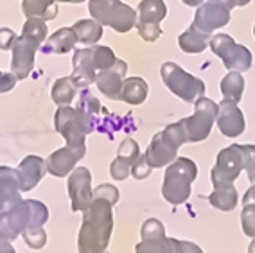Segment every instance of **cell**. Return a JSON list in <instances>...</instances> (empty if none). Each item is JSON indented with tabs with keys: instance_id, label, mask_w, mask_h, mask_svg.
<instances>
[{
	"instance_id": "41",
	"label": "cell",
	"mask_w": 255,
	"mask_h": 253,
	"mask_svg": "<svg viewBox=\"0 0 255 253\" xmlns=\"http://www.w3.org/2000/svg\"><path fill=\"white\" fill-rule=\"evenodd\" d=\"M16 76L13 72H2L0 70V94H5V92H11L16 86Z\"/></svg>"
},
{
	"instance_id": "14",
	"label": "cell",
	"mask_w": 255,
	"mask_h": 253,
	"mask_svg": "<svg viewBox=\"0 0 255 253\" xmlns=\"http://www.w3.org/2000/svg\"><path fill=\"white\" fill-rule=\"evenodd\" d=\"M228 22H230V11L212 2H203L196 9L192 25L205 34H212L216 29L228 25Z\"/></svg>"
},
{
	"instance_id": "44",
	"label": "cell",
	"mask_w": 255,
	"mask_h": 253,
	"mask_svg": "<svg viewBox=\"0 0 255 253\" xmlns=\"http://www.w3.org/2000/svg\"><path fill=\"white\" fill-rule=\"evenodd\" d=\"M0 253H16L11 243H2L0 244Z\"/></svg>"
},
{
	"instance_id": "32",
	"label": "cell",
	"mask_w": 255,
	"mask_h": 253,
	"mask_svg": "<svg viewBox=\"0 0 255 253\" xmlns=\"http://www.w3.org/2000/svg\"><path fill=\"white\" fill-rule=\"evenodd\" d=\"M47 32H49L47 23H45V20H41V18H27V22L23 23V27H22L23 36L38 41L40 45L47 40Z\"/></svg>"
},
{
	"instance_id": "40",
	"label": "cell",
	"mask_w": 255,
	"mask_h": 253,
	"mask_svg": "<svg viewBox=\"0 0 255 253\" xmlns=\"http://www.w3.org/2000/svg\"><path fill=\"white\" fill-rule=\"evenodd\" d=\"M16 34H14L13 29L9 27H0V50H11L14 40H16Z\"/></svg>"
},
{
	"instance_id": "4",
	"label": "cell",
	"mask_w": 255,
	"mask_h": 253,
	"mask_svg": "<svg viewBox=\"0 0 255 253\" xmlns=\"http://www.w3.org/2000/svg\"><path fill=\"white\" fill-rule=\"evenodd\" d=\"M88 11L103 27H112L121 34L137 25V11L121 0H88Z\"/></svg>"
},
{
	"instance_id": "3",
	"label": "cell",
	"mask_w": 255,
	"mask_h": 253,
	"mask_svg": "<svg viewBox=\"0 0 255 253\" xmlns=\"http://www.w3.org/2000/svg\"><path fill=\"white\" fill-rule=\"evenodd\" d=\"M198 176L196 163L191 158L178 156L173 163H169L165 169L162 196L171 205H182L191 198L192 183Z\"/></svg>"
},
{
	"instance_id": "38",
	"label": "cell",
	"mask_w": 255,
	"mask_h": 253,
	"mask_svg": "<svg viewBox=\"0 0 255 253\" xmlns=\"http://www.w3.org/2000/svg\"><path fill=\"white\" fill-rule=\"evenodd\" d=\"M94 198H103V199H108L112 205H117L119 203V198H121V194H119V189L114 185H108V183H105V185H99L97 189H94Z\"/></svg>"
},
{
	"instance_id": "23",
	"label": "cell",
	"mask_w": 255,
	"mask_h": 253,
	"mask_svg": "<svg viewBox=\"0 0 255 253\" xmlns=\"http://www.w3.org/2000/svg\"><path fill=\"white\" fill-rule=\"evenodd\" d=\"M167 16V5L164 0H142L138 4L137 25H160Z\"/></svg>"
},
{
	"instance_id": "16",
	"label": "cell",
	"mask_w": 255,
	"mask_h": 253,
	"mask_svg": "<svg viewBox=\"0 0 255 253\" xmlns=\"http://www.w3.org/2000/svg\"><path fill=\"white\" fill-rule=\"evenodd\" d=\"M72 81L78 88H88L92 83H96L97 68L94 65L92 56V45L85 49H76L72 56Z\"/></svg>"
},
{
	"instance_id": "1",
	"label": "cell",
	"mask_w": 255,
	"mask_h": 253,
	"mask_svg": "<svg viewBox=\"0 0 255 253\" xmlns=\"http://www.w3.org/2000/svg\"><path fill=\"white\" fill-rule=\"evenodd\" d=\"M112 232H114V205L108 199L92 198L83 216V225L78 235V252L106 253Z\"/></svg>"
},
{
	"instance_id": "34",
	"label": "cell",
	"mask_w": 255,
	"mask_h": 253,
	"mask_svg": "<svg viewBox=\"0 0 255 253\" xmlns=\"http://www.w3.org/2000/svg\"><path fill=\"white\" fill-rule=\"evenodd\" d=\"M23 241L29 248L32 250H41L47 244V234L43 230V226H36V228H27L22 234Z\"/></svg>"
},
{
	"instance_id": "6",
	"label": "cell",
	"mask_w": 255,
	"mask_h": 253,
	"mask_svg": "<svg viewBox=\"0 0 255 253\" xmlns=\"http://www.w3.org/2000/svg\"><path fill=\"white\" fill-rule=\"evenodd\" d=\"M218 117V104L214 101H210L209 97H200L194 103V113L191 117H185L180 121L185 133L187 144L192 142H203L209 138L214 121Z\"/></svg>"
},
{
	"instance_id": "31",
	"label": "cell",
	"mask_w": 255,
	"mask_h": 253,
	"mask_svg": "<svg viewBox=\"0 0 255 253\" xmlns=\"http://www.w3.org/2000/svg\"><path fill=\"white\" fill-rule=\"evenodd\" d=\"M135 253H173V237H146L135 246Z\"/></svg>"
},
{
	"instance_id": "25",
	"label": "cell",
	"mask_w": 255,
	"mask_h": 253,
	"mask_svg": "<svg viewBox=\"0 0 255 253\" xmlns=\"http://www.w3.org/2000/svg\"><path fill=\"white\" fill-rule=\"evenodd\" d=\"M209 41H210V34L198 31L194 25H191L187 31H183L178 36V45L187 54H200V52H203L209 47Z\"/></svg>"
},
{
	"instance_id": "43",
	"label": "cell",
	"mask_w": 255,
	"mask_h": 253,
	"mask_svg": "<svg viewBox=\"0 0 255 253\" xmlns=\"http://www.w3.org/2000/svg\"><path fill=\"white\" fill-rule=\"evenodd\" d=\"M255 205V183L246 190L245 196H243V205Z\"/></svg>"
},
{
	"instance_id": "11",
	"label": "cell",
	"mask_w": 255,
	"mask_h": 253,
	"mask_svg": "<svg viewBox=\"0 0 255 253\" xmlns=\"http://www.w3.org/2000/svg\"><path fill=\"white\" fill-rule=\"evenodd\" d=\"M54 127L56 131L61 133V136L65 138L67 145L70 147H76V149H81V147H87V140H85V131L79 126L78 119H76V110L69 106H59L56 110L54 115Z\"/></svg>"
},
{
	"instance_id": "47",
	"label": "cell",
	"mask_w": 255,
	"mask_h": 253,
	"mask_svg": "<svg viewBox=\"0 0 255 253\" xmlns=\"http://www.w3.org/2000/svg\"><path fill=\"white\" fill-rule=\"evenodd\" d=\"M248 253H255V239L250 243V246H248Z\"/></svg>"
},
{
	"instance_id": "37",
	"label": "cell",
	"mask_w": 255,
	"mask_h": 253,
	"mask_svg": "<svg viewBox=\"0 0 255 253\" xmlns=\"http://www.w3.org/2000/svg\"><path fill=\"white\" fill-rule=\"evenodd\" d=\"M151 171H153V167H151L146 153H142L140 156L135 160V163L131 165V176L135 178V180H146L151 174Z\"/></svg>"
},
{
	"instance_id": "26",
	"label": "cell",
	"mask_w": 255,
	"mask_h": 253,
	"mask_svg": "<svg viewBox=\"0 0 255 253\" xmlns=\"http://www.w3.org/2000/svg\"><path fill=\"white\" fill-rule=\"evenodd\" d=\"M72 31L78 38V43H83V45H96L103 38V25L94 18L78 20L72 25Z\"/></svg>"
},
{
	"instance_id": "49",
	"label": "cell",
	"mask_w": 255,
	"mask_h": 253,
	"mask_svg": "<svg viewBox=\"0 0 255 253\" xmlns=\"http://www.w3.org/2000/svg\"><path fill=\"white\" fill-rule=\"evenodd\" d=\"M254 36H255V25H254Z\"/></svg>"
},
{
	"instance_id": "9",
	"label": "cell",
	"mask_w": 255,
	"mask_h": 253,
	"mask_svg": "<svg viewBox=\"0 0 255 253\" xmlns=\"http://www.w3.org/2000/svg\"><path fill=\"white\" fill-rule=\"evenodd\" d=\"M67 190H69L72 212H85V208L90 205L94 198L92 190V174L87 167H76L69 174L67 180Z\"/></svg>"
},
{
	"instance_id": "30",
	"label": "cell",
	"mask_w": 255,
	"mask_h": 253,
	"mask_svg": "<svg viewBox=\"0 0 255 253\" xmlns=\"http://www.w3.org/2000/svg\"><path fill=\"white\" fill-rule=\"evenodd\" d=\"M243 92H245V79H243L241 72H234L232 70L221 79V94L227 99L239 104L243 99Z\"/></svg>"
},
{
	"instance_id": "17",
	"label": "cell",
	"mask_w": 255,
	"mask_h": 253,
	"mask_svg": "<svg viewBox=\"0 0 255 253\" xmlns=\"http://www.w3.org/2000/svg\"><path fill=\"white\" fill-rule=\"evenodd\" d=\"M140 156V147L133 138H126L121 142L117 151V158L110 163V176L117 181L126 180L131 174V165Z\"/></svg>"
},
{
	"instance_id": "5",
	"label": "cell",
	"mask_w": 255,
	"mask_h": 253,
	"mask_svg": "<svg viewBox=\"0 0 255 253\" xmlns=\"http://www.w3.org/2000/svg\"><path fill=\"white\" fill-rule=\"evenodd\" d=\"M160 76L169 90L185 103H196L200 97L205 95V83L200 77L185 72L180 65L173 61H165L160 67Z\"/></svg>"
},
{
	"instance_id": "12",
	"label": "cell",
	"mask_w": 255,
	"mask_h": 253,
	"mask_svg": "<svg viewBox=\"0 0 255 253\" xmlns=\"http://www.w3.org/2000/svg\"><path fill=\"white\" fill-rule=\"evenodd\" d=\"M216 124H218L219 131L223 133L225 136H228V138H237L246 129V121L243 112L239 110L237 103L227 99V97L218 104Z\"/></svg>"
},
{
	"instance_id": "8",
	"label": "cell",
	"mask_w": 255,
	"mask_h": 253,
	"mask_svg": "<svg viewBox=\"0 0 255 253\" xmlns=\"http://www.w3.org/2000/svg\"><path fill=\"white\" fill-rule=\"evenodd\" d=\"M243 171V158L241 151H239V144H232L221 149L216 158V165L210 171V180L214 189L225 185H232L234 181L239 178Z\"/></svg>"
},
{
	"instance_id": "27",
	"label": "cell",
	"mask_w": 255,
	"mask_h": 253,
	"mask_svg": "<svg viewBox=\"0 0 255 253\" xmlns=\"http://www.w3.org/2000/svg\"><path fill=\"white\" fill-rule=\"evenodd\" d=\"M147 99V83L142 77H128L123 81L121 90V101L128 104H142Z\"/></svg>"
},
{
	"instance_id": "22",
	"label": "cell",
	"mask_w": 255,
	"mask_h": 253,
	"mask_svg": "<svg viewBox=\"0 0 255 253\" xmlns=\"http://www.w3.org/2000/svg\"><path fill=\"white\" fill-rule=\"evenodd\" d=\"M78 43V38L74 34L72 27H61L45 40V45L40 47L43 54H67L70 50H74Z\"/></svg>"
},
{
	"instance_id": "7",
	"label": "cell",
	"mask_w": 255,
	"mask_h": 253,
	"mask_svg": "<svg viewBox=\"0 0 255 253\" xmlns=\"http://www.w3.org/2000/svg\"><path fill=\"white\" fill-rule=\"evenodd\" d=\"M209 47H210V50L223 61V65L228 70H234V72H246V70L252 68L250 49L236 43L232 36L223 34V32L214 34V36H210Z\"/></svg>"
},
{
	"instance_id": "20",
	"label": "cell",
	"mask_w": 255,
	"mask_h": 253,
	"mask_svg": "<svg viewBox=\"0 0 255 253\" xmlns=\"http://www.w3.org/2000/svg\"><path fill=\"white\" fill-rule=\"evenodd\" d=\"M146 156L149 160L153 169L167 167L169 163H173L178 158V147H174L171 142L164 136V133L158 131L149 142V147L146 151Z\"/></svg>"
},
{
	"instance_id": "46",
	"label": "cell",
	"mask_w": 255,
	"mask_h": 253,
	"mask_svg": "<svg viewBox=\"0 0 255 253\" xmlns=\"http://www.w3.org/2000/svg\"><path fill=\"white\" fill-rule=\"evenodd\" d=\"M58 2H65V4H83L87 0H58Z\"/></svg>"
},
{
	"instance_id": "18",
	"label": "cell",
	"mask_w": 255,
	"mask_h": 253,
	"mask_svg": "<svg viewBox=\"0 0 255 253\" xmlns=\"http://www.w3.org/2000/svg\"><path fill=\"white\" fill-rule=\"evenodd\" d=\"M20 178L16 169L0 165V214L7 212L18 203L20 196Z\"/></svg>"
},
{
	"instance_id": "42",
	"label": "cell",
	"mask_w": 255,
	"mask_h": 253,
	"mask_svg": "<svg viewBox=\"0 0 255 253\" xmlns=\"http://www.w3.org/2000/svg\"><path fill=\"white\" fill-rule=\"evenodd\" d=\"M207 2H212V4H218L225 9L232 11L234 7H237V0H207Z\"/></svg>"
},
{
	"instance_id": "19",
	"label": "cell",
	"mask_w": 255,
	"mask_h": 253,
	"mask_svg": "<svg viewBox=\"0 0 255 253\" xmlns=\"http://www.w3.org/2000/svg\"><path fill=\"white\" fill-rule=\"evenodd\" d=\"M18 178H20V190L22 192H29L41 181V178L47 174V162L38 154H29L20 162L18 169Z\"/></svg>"
},
{
	"instance_id": "15",
	"label": "cell",
	"mask_w": 255,
	"mask_h": 253,
	"mask_svg": "<svg viewBox=\"0 0 255 253\" xmlns=\"http://www.w3.org/2000/svg\"><path fill=\"white\" fill-rule=\"evenodd\" d=\"M128 74V63L119 59L115 61L114 67L106 68V70H99L96 77V85L99 92L108 99L121 101V90H123V81Z\"/></svg>"
},
{
	"instance_id": "13",
	"label": "cell",
	"mask_w": 255,
	"mask_h": 253,
	"mask_svg": "<svg viewBox=\"0 0 255 253\" xmlns=\"http://www.w3.org/2000/svg\"><path fill=\"white\" fill-rule=\"evenodd\" d=\"M87 147L76 149L70 145H65L61 149H56L52 154H49L47 162V172L56 178H67L70 172L76 169V163L85 158Z\"/></svg>"
},
{
	"instance_id": "24",
	"label": "cell",
	"mask_w": 255,
	"mask_h": 253,
	"mask_svg": "<svg viewBox=\"0 0 255 253\" xmlns=\"http://www.w3.org/2000/svg\"><path fill=\"white\" fill-rule=\"evenodd\" d=\"M22 11L27 18H41L49 22L59 13L58 0H22Z\"/></svg>"
},
{
	"instance_id": "36",
	"label": "cell",
	"mask_w": 255,
	"mask_h": 253,
	"mask_svg": "<svg viewBox=\"0 0 255 253\" xmlns=\"http://www.w3.org/2000/svg\"><path fill=\"white\" fill-rule=\"evenodd\" d=\"M241 226L243 234L255 239V205H245L241 212Z\"/></svg>"
},
{
	"instance_id": "48",
	"label": "cell",
	"mask_w": 255,
	"mask_h": 253,
	"mask_svg": "<svg viewBox=\"0 0 255 253\" xmlns=\"http://www.w3.org/2000/svg\"><path fill=\"white\" fill-rule=\"evenodd\" d=\"M246 4H250V0H237V5H246Z\"/></svg>"
},
{
	"instance_id": "2",
	"label": "cell",
	"mask_w": 255,
	"mask_h": 253,
	"mask_svg": "<svg viewBox=\"0 0 255 253\" xmlns=\"http://www.w3.org/2000/svg\"><path fill=\"white\" fill-rule=\"evenodd\" d=\"M49 219V208L36 199H20L11 210L0 214V244L11 243L27 228L43 226Z\"/></svg>"
},
{
	"instance_id": "10",
	"label": "cell",
	"mask_w": 255,
	"mask_h": 253,
	"mask_svg": "<svg viewBox=\"0 0 255 253\" xmlns=\"http://www.w3.org/2000/svg\"><path fill=\"white\" fill-rule=\"evenodd\" d=\"M40 43L27 36H18L11 47V72L16 79H27V76L34 68V54L40 50Z\"/></svg>"
},
{
	"instance_id": "29",
	"label": "cell",
	"mask_w": 255,
	"mask_h": 253,
	"mask_svg": "<svg viewBox=\"0 0 255 253\" xmlns=\"http://www.w3.org/2000/svg\"><path fill=\"white\" fill-rule=\"evenodd\" d=\"M76 94H78V86L74 85L72 77H61L52 85V90H50V97L58 106H69L74 99H76Z\"/></svg>"
},
{
	"instance_id": "33",
	"label": "cell",
	"mask_w": 255,
	"mask_h": 253,
	"mask_svg": "<svg viewBox=\"0 0 255 253\" xmlns=\"http://www.w3.org/2000/svg\"><path fill=\"white\" fill-rule=\"evenodd\" d=\"M92 56H94V65H96L97 72L114 67L115 61H117V56L114 54V50L106 45H92Z\"/></svg>"
},
{
	"instance_id": "35",
	"label": "cell",
	"mask_w": 255,
	"mask_h": 253,
	"mask_svg": "<svg viewBox=\"0 0 255 253\" xmlns=\"http://www.w3.org/2000/svg\"><path fill=\"white\" fill-rule=\"evenodd\" d=\"M239 151H241V158H243V169L248 174V180L252 183H255V145L252 144L239 145Z\"/></svg>"
},
{
	"instance_id": "39",
	"label": "cell",
	"mask_w": 255,
	"mask_h": 253,
	"mask_svg": "<svg viewBox=\"0 0 255 253\" xmlns=\"http://www.w3.org/2000/svg\"><path fill=\"white\" fill-rule=\"evenodd\" d=\"M173 253H203V250L191 241L173 239Z\"/></svg>"
},
{
	"instance_id": "21",
	"label": "cell",
	"mask_w": 255,
	"mask_h": 253,
	"mask_svg": "<svg viewBox=\"0 0 255 253\" xmlns=\"http://www.w3.org/2000/svg\"><path fill=\"white\" fill-rule=\"evenodd\" d=\"M74 110H76V119H78L79 126L85 131V135L94 131L97 124V115H99L101 103L94 97V94L88 88H83L81 95H79L78 99V106Z\"/></svg>"
},
{
	"instance_id": "28",
	"label": "cell",
	"mask_w": 255,
	"mask_h": 253,
	"mask_svg": "<svg viewBox=\"0 0 255 253\" xmlns=\"http://www.w3.org/2000/svg\"><path fill=\"white\" fill-rule=\"evenodd\" d=\"M237 201H239V196H237V190L234 185L218 187L209 196V203L214 208H218V210H223V212L234 210L237 207Z\"/></svg>"
},
{
	"instance_id": "45",
	"label": "cell",
	"mask_w": 255,
	"mask_h": 253,
	"mask_svg": "<svg viewBox=\"0 0 255 253\" xmlns=\"http://www.w3.org/2000/svg\"><path fill=\"white\" fill-rule=\"evenodd\" d=\"M182 2L185 5H191V7H200V5L203 4L205 0H182Z\"/></svg>"
}]
</instances>
